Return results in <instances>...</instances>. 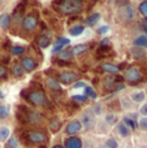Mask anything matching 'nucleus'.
Instances as JSON below:
<instances>
[{"label":"nucleus","instance_id":"obj_1","mask_svg":"<svg viewBox=\"0 0 147 148\" xmlns=\"http://www.w3.org/2000/svg\"><path fill=\"white\" fill-rule=\"evenodd\" d=\"M17 121L22 125H39L43 121V114L39 110L27 108L26 105H18L16 110Z\"/></svg>","mask_w":147,"mask_h":148},{"label":"nucleus","instance_id":"obj_2","mask_svg":"<svg viewBox=\"0 0 147 148\" xmlns=\"http://www.w3.org/2000/svg\"><path fill=\"white\" fill-rule=\"evenodd\" d=\"M23 140L30 146H46L49 142V133L43 127H33L23 133Z\"/></svg>","mask_w":147,"mask_h":148},{"label":"nucleus","instance_id":"obj_3","mask_svg":"<svg viewBox=\"0 0 147 148\" xmlns=\"http://www.w3.org/2000/svg\"><path fill=\"white\" fill-rule=\"evenodd\" d=\"M21 97L23 100H26V103L35 108H46L48 107L49 100L47 97V95L43 91H34L30 88H25L21 91Z\"/></svg>","mask_w":147,"mask_h":148},{"label":"nucleus","instance_id":"obj_4","mask_svg":"<svg viewBox=\"0 0 147 148\" xmlns=\"http://www.w3.org/2000/svg\"><path fill=\"white\" fill-rule=\"evenodd\" d=\"M52 5H55L57 12L63 16H74V17H77L83 10V3L81 0H64V1H56Z\"/></svg>","mask_w":147,"mask_h":148},{"label":"nucleus","instance_id":"obj_5","mask_svg":"<svg viewBox=\"0 0 147 148\" xmlns=\"http://www.w3.org/2000/svg\"><path fill=\"white\" fill-rule=\"evenodd\" d=\"M39 23H41V14H39L38 10L34 9L25 14V17H23L22 22L20 25V29L25 34H31L38 29Z\"/></svg>","mask_w":147,"mask_h":148},{"label":"nucleus","instance_id":"obj_6","mask_svg":"<svg viewBox=\"0 0 147 148\" xmlns=\"http://www.w3.org/2000/svg\"><path fill=\"white\" fill-rule=\"evenodd\" d=\"M54 78L61 84V87L63 86L67 87V86H72L76 82L80 81V74L73 72V70H63V72H60Z\"/></svg>","mask_w":147,"mask_h":148},{"label":"nucleus","instance_id":"obj_7","mask_svg":"<svg viewBox=\"0 0 147 148\" xmlns=\"http://www.w3.org/2000/svg\"><path fill=\"white\" fill-rule=\"evenodd\" d=\"M124 79L128 82L129 84H138L142 82L143 75L142 72H141L139 66H135V65H132V66L126 68L124 72Z\"/></svg>","mask_w":147,"mask_h":148},{"label":"nucleus","instance_id":"obj_8","mask_svg":"<svg viewBox=\"0 0 147 148\" xmlns=\"http://www.w3.org/2000/svg\"><path fill=\"white\" fill-rule=\"evenodd\" d=\"M80 122L82 123V127L85 131H91L95 129L98 121H96V117L94 116V113L90 110V108H87V109H85L81 113Z\"/></svg>","mask_w":147,"mask_h":148},{"label":"nucleus","instance_id":"obj_9","mask_svg":"<svg viewBox=\"0 0 147 148\" xmlns=\"http://www.w3.org/2000/svg\"><path fill=\"white\" fill-rule=\"evenodd\" d=\"M82 130L83 127H82V123L80 122V120H70L65 125L64 134L67 136H78V134L82 133Z\"/></svg>","mask_w":147,"mask_h":148},{"label":"nucleus","instance_id":"obj_10","mask_svg":"<svg viewBox=\"0 0 147 148\" xmlns=\"http://www.w3.org/2000/svg\"><path fill=\"white\" fill-rule=\"evenodd\" d=\"M20 64L22 66V69L25 70V73H33L38 69L39 64L34 57L31 56H22L20 59Z\"/></svg>","mask_w":147,"mask_h":148},{"label":"nucleus","instance_id":"obj_11","mask_svg":"<svg viewBox=\"0 0 147 148\" xmlns=\"http://www.w3.org/2000/svg\"><path fill=\"white\" fill-rule=\"evenodd\" d=\"M70 44V39L69 38H65V36H59L56 38V40L54 42V46H52V49H51V55H57L59 52H61L64 48L69 47Z\"/></svg>","mask_w":147,"mask_h":148},{"label":"nucleus","instance_id":"obj_12","mask_svg":"<svg viewBox=\"0 0 147 148\" xmlns=\"http://www.w3.org/2000/svg\"><path fill=\"white\" fill-rule=\"evenodd\" d=\"M23 17H25V4H20L14 8L13 13L10 14V21H12V23L20 26Z\"/></svg>","mask_w":147,"mask_h":148},{"label":"nucleus","instance_id":"obj_13","mask_svg":"<svg viewBox=\"0 0 147 148\" xmlns=\"http://www.w3.org/2000/svg\"><path fill=\"white\" fill-rule=\"evenodd\" d=\"M119 16L124 21H126V22H130V21H133V20H134V17H135L134 8H133L130 4H125L124 7H121V9H120Z\"/></svg>","mask_w":147,"mask_h":148},{"label":"nucleus","instance_id":"obj_14","mask_svg":"<svg viewBox=\"0 0 147 148\" xmlns=\"http://www.w3.org/2000/svg\"><path fill=\"white\" fill-rule=\"evenodd\" d=\"M96 56L99 57V60H103L107 59V57L115 56V52L109 44H100L98 47V49H96Z\"/></svg>","mask_w":147,"mask_h":148},{"label":"nucleus","instance_id":"obj_15","mask_svg":"<svg viewBox=\"0 0 147 148\" xmlns=\"http://www.w3.org/2000/svg\"><path fill=\"white\" fill-rule=\"evenodd\" d=\"M8 69H9L10 75H12L13 78H16V79H21V78H23V77L26 75L25 70L22 69V66H21L20 61H14V62H12V65H10V66L8 68Z\"/></svg>","mask_w":147,"mask_h":148},{"label":"nucleus","instance_id":"obj_16","mask_svg":"<svg viewBox=\"0 0 147 148\" xmlns=\"http://www.w3.org/2000/svg\"><path fill=\"white\" fill-rule=\"evenodd\" d=\"M63 146L64 148H83V140L80 136H67Z\"/></svg>","mask_w":147,"mask_h":148},{"label":"nucleus","instance_id":"obj_17","mask_svg":"<svg viewBox=\"0 0 147 148\" xmlns=\"http://www.w3.org/2000/svg\"><path fill=\"white\" fill-rule=\"evenodd\" d=\"M63 125H64V122H63L61 118L57 117V116H54V117L48 121V130H49V133L57 134L59 131H61Z\"/></svg>","mask_w":147,"mask_h":148},{"label":"nucleus","instance_id":"obj_18","mask_svg":"<svg viewBox=\"0 0 147 148\" xmlns=\"http://www.w3.org/2000/svg\"><path fill=\"white\" fill-rule=\"evenodd\" d=\"M56 56H57L56 60H59V61H64V62H72V60L74 59L72 47H67V48H64L61 52H59Z\"/></svg>","mask_w":147,"mask_h":148},{"label":"nucleus","instance_id":"obj_19","mask_svg":"<svg viewBox=\"0 0 147 148\" xmlns=\"http://www.w3.org/2000/svg\"><path fill=\"white\" fill-rule=\"evenodd\" d=\"M115 131H116L117 135L121 136V138H129V136L132 135V130H130L122 121L117 122V125L115 126Z\"/></svg>","mask_w":147,"mask_h":148},{"label":"nucleus","instance_id":"obj_20","mask_svg":"<svg viewBox=\"0 0 147 148\" xmlns=\"http://www.w3.org/2000/svg\"><path fill=\"white\" fill-rule=\"evenodd\" d=\"M46 84L54 94H63V87L54 77H47L46 78Z\"/></svg>","mask_w":147,"mask_h":148},{"label":"nucleus","instance_id":"obj_21","mask_svg":"<svg viewBox=\"0 0 147 148\" xmlns=\"http://www.w3.org/2000/svg\"><path fill=\"white\" fill-rule=\"evenodd\" d=\"M103 121L108 127H115L119 122V117L115 112H107L106 114H103Z\"/></svg>","mask_w":147,"mask_h":148},{"label":"nucleus","instance_id":"obj_22","mask_svg":"<svg viewBox=\"0 0 147 148\" xmlns=\"http://www.w3.org/2000/svg\"><path fill=\"white\" fill-rule=\"evenodd\" d=\"M130 100H132L134 104H143L146 100V92L143 90H135L130 94Z\"/></svg>","mask_w":147,"mask_h":148},{"label":"nucleus","instance_id":"obj_23","mask_svg":"<svg viewBox=\"0 0 147 148\" xmlns=\"http://www.w3.org/2000/svg\"><path fill=\"white\" fill-rule=\"evenodd\" d=\"M99 69H102V72H104L107 74H111V75H115V74H119L120 73L119 65L111 64V62H103V64L99 66Z\"/></svg>","mask_w":147,"mask_h":148},{"label":"nucleus","instance_id":"obj_24","mask_svg":"<svg viewBox=\"0 0 147 148\" xmlns=\"http://www.w3.org/2000/svg\"><path fill=\"white\" fill-rule=\"evenodd\" d=\"M72 51H73V56L74 57H81V56H83V55L87 53L89 44H85V43L76 44L74 47H72Z\"/></svg>","mask_w":147,"mask_h":148},{"label":"nucleus","instance_id":"obj_25","mask_svg":"<svg viewBox=\"0 0 147 148\" xmlns=\"http://www.w3.org/2000/svg\"><path fill=\"white\" fill-rule=\"evenodd\" d=\"M86 26L83 23H76V25H72L69 27V35L70 36H80L85 33Z\"/></svg>","mask_w":147,"mask_h":148},{"label":"nucleus","instance_id":"obj_26","mask_svg":"<svg viewBox=\"0 0 147 148\" xmlns=\"http://www.w3.org/2000/svg\"><path fill=\"white\" fill-rule=\"evenodd\" d=\"M133 47L146 49L147 48V35H145V34H141V35L135 36V38L133 39Z\"/></svg>","mask_w":147,"mask_h":148},{"label":"nucleus","instance_id":"obj_27","mask_svg":"<svg viewBox=\"0 0 147 148\" xmlns=\"http://www.w3.org/2000/svg\"><path fill=\"white\" fill-rule=\"evenodd\" d=\"M26 51H27V47L22 46V44H14V46H12L9 49L12 56H20V57H22V55L25 53Z\"/></svg>","mask_w":147,"mask_h":148},{"label":"nucleus","instance_id":"obj_28","mask_svg":"<svg viewBox=\"0 0 147 148\" xmlns=\"http://www.w3.org/2000/svg\"><path fill=\"white\" fill-rule=\"evenodd\" d=\"M46 31H47V30H46ZM46 31L42 34L41 38H39V40H38L39 48H42V49H44V48H47V47H49V44H51V42H52L51 35H49V34H47Z\"/></svg>","mask_w":147,"mask_h":148},{"label":"nucleus","instance_id":"obj_29","mask_svg":"<svg viewBox=\"0 0 147 148\" xmlns=\"http://www.w3.org/2000/svg\"><path fill=\"white\" fill-rule=\"evenodd\" d=\"M12 135V130L9 126L1 125L0 126V143H5L9 139V136Z\"/></svg>","mask_w":147,"mask_h":148},{"label":"nucleus","instance_id":"obj_30","mask_svg":"<svg viewBox=\"0 0 147 148\" xmlns=\"http://www.w3.org/2000/svg\"><path fill=\"white\" fill-rule=\"evenodd\" d=\"M90 110L94 113L95 117H100V116L104 114V105L102 104V103H99V101H95V103H93Z\"/></svg>","mask_w":147,"mask_h":148},{"label":"nucleus","instance_id":"obj_31","mask_svg":"<svg viewBox=\"0 0 147 148\" xmlns=\"http://www.w3.org/2000/svg\"><path fill=\"white\" fill-rule=\"evenodd\" d=\"M12 25V21H10V14L9 13H1L0 14V27L7 30Z\"/></svg>","mask_w":147,"mask_h":148},{"label":"nucleus","instance_id":"obj_32","mask_svg":"<svg viewBox=\"0 0 147 148\" xmlns=\"http://www.w3.org/2000/svg\"><path fill=\"white\" fill-rule=\"evenodd\" d=\"M99 20H100V13H93V14H90L89 17L85 18V23L87 26H91V27H94V26L96 25V23L99 22Z\"/></svg>","mask_w":147,"mask_h":148},{"label":"nucleus","instance_id":"obj_33","mask_svg":"<svg viewBox=\"0 0 147 148\" xmlns=\"http://www.w3.org/2000/svg\"><path fill=\"white\" fill-rule=\"evenodd\" d=\"M21 140L18 139L17 135H10L9 139L5 142V148H20Z\"/></svg>","mask_w":147,"mask_h":148},{"label":"nucleus","instance_id":"obj_34","mask_svg":"<svg viewBox=\"0 0 147 148\" xmlns=\"http://www.w3.org/2000/svg\"><path fill=\"white\" fill-rule=\"evenodd\" d=\"M83 95H85L87 99H91V100H96V97H98V92L95 91V88H94L93 86H86L85 88H83Z\"/></svg>","mask_w":147,"mask_h":148},{"label":"nucleus","instance_id":"obj_35","mask_svg":"<svg viewBox=\"0 0 147 148\" xmlns=\"http://www.w3.org/2000/svg\"><path fill=\"white\" fill-rule=\"evenodd\" d=\"M130 53H132V56L134 57L135 60H143V59H146V49L133 47V48L130 49Z\"/></svg>","mask_w":147,"mask_h":148},{"label":"nucleus","instance_id":"obj_36","mask_svg":"<svg viewBox=\"0 0 147 148\" xmlns=\"http://www.w3.org/2000/svg\"><path fill=\"white\" fill-rule=\"evenodd\" d=\"M10 116V107L0 103V120H5Z\"/></svg>","mask_w":147,"mask_h":148},{"label":"nucleus","instance_id":"obj_37","mask_svg":"<svg viewBox=\"0 0 147 148\" xmlns=\"http://www.w3.org/2000/svg\"><path fill=\"white\" fill-rule=\"evenodd\" d=\"M122 122L125 123V125L128 126V127L130 129V130H134L135 127H137V120H133L130 116H125L124 118H122Z\"/></svg>","mask_w":147,"mask_h":148},{"label":"nucleus","instance_id":"obj_38","mask_svg":"<svg viewBox=\"0 0 147 148\" xmlns=\"http://www.w3.org/2000/svg\"><path fill=\"white\" fill-rule=\"evenodd\" d=\"M133 105H134V103L130 100V97H122L121 100H120V107H121V109H132Z\"/></svg>","mask_w":147,"mask_h":148},{"label":"nucleus","instance_id":"obj_39","mask_svg":"<svg viewBox=\"0 0 147 148\" xmlns=\"http://www.w3.org/2000/svg\"><path fill=\"white\" fill-rule=\"evenodd\" d=\"M70 100H72V103H74V104H85V103L89 101V99L83 94H81V95H73Z\"/></svg>","mask_w":147,"mask_h":148},{"label":"nucleus","instance_id":"obj_40","mask_svg":"<svg viewBox=\"0 0 147 148\" xmlns=\"http://www.w3.org/2000/svg\"><path fill=\"white\" fill-rule=\"evenodd\" d=\"M104 146L107 148H119V140H117L116 138H107L106 142H104Z\"/></svg>","mask_w":147,"mask_h":148},{"label":"nucleus","instance_id":"obj_41","mask_svg":"<svg viewBox=\"0 0 147 148\" xmlns=\"http://www.w3.org/2000/svg\"><path fill=\"white\" fill-rule=\"evenodd\" d=\"M8 75H9V69L4 64L0 62V81H5L8 78Z\"/></svg>","mask_w":147,"mask_h":148},{"label":"nucleus","instance_id":"obj_42","mask_svg":"<svg viewBox=\"0 0 147 148\" xmlns=\"http://www.w3.org/2000/svg\"><path fill=\"white\" fill-rule=\"evenodd\" d=\"M138 12H139L147 20V0L139 3V5H138Z\"/></svg>","mask_w":147,"mask_h":148},{"label":"nucleus","instance_id":"obj_43","mask_svg":"<svg viewBox=\"0 0 147 148\" xmlns=\"http://www.w3.org/2000/svg\"><path fill=\"white\" fill-rule=\"evenodd\" d=\"M137 125H138V127H139L142 131H147V117H141V118H138Z\"/></svg>","mask_w":147,"mask_h":148},{"label":"nucleus","instance_id":"obj_44","mask_svg":"<svg viewBox=\"0 0 147 148\" xmlns=\"http://www.w3.org/2000/svg\"><path fill=\"white\" fill-rule=\"evenodd\" d=\"M95 129L96 130H98V133H107V129H108V126L106 125V123H104V121L102 120V121H99V122H96V126H95Z\"/></svg>","mask_w":147,"mask_h":148},{"label":"nucleus","instance_id":"obj_45","mask_svg":"<svg viewBox=\"0 0 147 148\" xmlns=\"http://www.w3.org/2000/svg\"><path fill=\"white\" fill-rule=\"evenodd\" d=\"M108 31H109V26H107V25L100 26V27L96 29V33H98L99 35H106V34L108 33Z\"/></svg>","mask_w":147,"mask_h":148},{"label":"nucleus","instance_id":"obj_46","mask_svg":"<svg viewBox=\"0 0 147 148\" xmlns=\"http://www.w3.org/2000/svg\"><path fill=\"white\" fill-rule=\"evenodd\" d=\"M139 114H141V117H147V103L146 101L139 107Z\"/></svg>","mask_w":147,"mask_h":148},{"label":"nucleus","instance_id":"obj_47","mask_svg":"<svg viewBox=\"0 0 147 148\" xmlns=\"http://www.w3.org/2000/svg\"><path fill=\"white\" fill-rule=\"evenodd\" d=\"M86 86H87V83H86L85 81H81V79H80L78 82H76L74 84H73V87H74L76 90H80V88H82V90H83Z\"/></svg>","mask_w":147,"mask_h":148},{"label":"nucleus","instance_id":"obj_48","mask_svg":"<svg viewBox=\"0 0 147 148\" xmlns=\"http://www.w3.org/2000/svg\"><path fill=\"white\" fill-rule=\"evenodd\" d=\"M142 29L145 30V35H147V20L145 22H142Z\"/></svg>","mask_w":147,"mask_h":148},{"label":"nucleus","instance_id":"obj_49","mask_svg":"<svg viewBox=\"0 0 147 148\" xmlns=\"http://www.w3.org/2000/svg\"><path fill=\"white\" fill-rule=\"evenodd\" d=\"M4 97H5L4 92H3V90H1V88H0V101H1V100H4Z\"/></svg>","mask_w":147,"mask_h":148},{"label":"nucleus","instance_id":"obj_50","mask_svg":"<svg viewBox=\"0 0 147 148\" xmlns=\"http://www.w3.org/2000/svg\"><path fill=\"white\" fill-rule=\"evenodd\" d=\"M51 148H64V146L63 144H54Z\"/></svg>","mask_w":147,"mask_h":148},{"label":"nucleus","instance_id":"obj_51","mask_svg":"<svg viewBox=\"0 0 147 148\" xmlns=\"http://www.w3.org/2000/svg\"><path fill=\"white\" fill-rule=\"evenodd\" d=\"M96 148H107L106 146H104V144L103 143H102V144H99V146H96Z\"/></svg>","mask_w":147,"mask_h":148},{"label":"nucleus","instance_id":"obj_52","mask_svg":"<svg viewBox=\"0 0 147 148\" xmlns=\"http://www.w3.org/2000/svg\"><path fill=\"white\" fill-rule=\"evenodd\" d=\"M39 148H46V146H39Z\"/></svg>","mask_w":147,"mask_h":148},{"label":"nucleus","instance_id":"obj_53","mask_svg":"<svg viewBox=\"0 0 147 148\" xmlns=\"http://www.w3.org/2000/svg\"><path fill=\"white\" fill-rule=\"evenodd\" d=\"M0 148H1V144H0Z\"/></svg>","mask_w":147,"mask_h":148},{"label":"nucleus","instance_id":"obj_54","mask_svg":"<svg viewBox=\"0 0 147 148\" xmlns=\"http://www.w3.org/2000/svg\"><path fill=\"white\" fill-rule=\"evenodd\" d=\"M0 4H1V3H0Z\"/></svg>","mask_w":147,"mask_h":148}]
</instances>
